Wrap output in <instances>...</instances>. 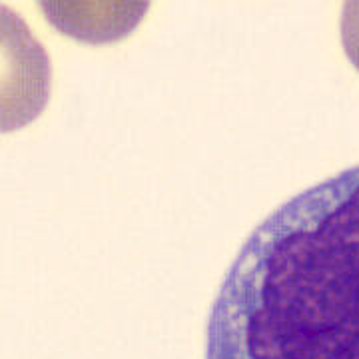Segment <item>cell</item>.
Instances as JSON below:
<instances>
[{
  "mask_svg": "<svg viewBox=\"0 0 359 359\" xmlns=\"http://www.w3.org/2000/svg\"><path fill=\"white\" fill-rule=\"evenodd\" d=\"M205 359H359V166L250 233L216 295Z\"/></svg>",
  "mask_w": 359,
  "mask_h": 359,
  "instance_id": "1",
  "label": "cell"
},
{
  "mask_svg": "<svg viewBox=\"0 0 359 359\" xmlns=\"http://www.w3.org/2000/svg\"><path fill=\"white\" fill-rule=\"evenodd\" d=\"M341 44L351 65L359 70V0L344 4L341 13Z\"/></svg>",
  "mask_w": 359,
  "mask_h": 359,
  "instance_id": "2",
  "label": "cell"
}]
</instances>
